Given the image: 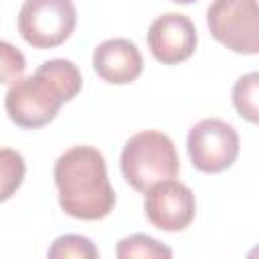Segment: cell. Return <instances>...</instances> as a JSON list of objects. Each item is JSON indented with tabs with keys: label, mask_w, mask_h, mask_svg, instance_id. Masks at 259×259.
I'll return each mask as SVG.
<instances>
[{
	"label": "cell",
	"mask_w": 259,
	"mask_h": 259,
	"mask_svg": "<svg viewBox=\"0 0 259 259\" xmlns=\"http://www.w3.org/2000/svg\"><path fill=\"white\" fill-rule=\"evenodd\" d=\"M172 2H176V4H190V2H196V0H172Z\"/></svg>",
	"instance_id": "cell-15"
},
{
	"label": "cell",
	"mask_w": 259,
	"mask_h": 259,
	"mask_svg": "<svg viewBox=\"0 0 259 259\" xmlns=\"http://www.w3.org/2000/svg\"><path fill=\"white\" fill-rule=\"evenodd\" d=\"M55 184L61 208L81 221L105 219L115 206L105 158L97 148L73 146L55 162Z\"/></svg>",
	"instance_id": "cell-1"
},
{
	"label": "cell",
	"mask_w": 259,
	"mask_h": 259,
	"mask_svg": "<svg viewBox=\"0 0 259 259\" xmlns=\"http://www.w3.org/2000/svg\"><path fill=\"white\" fill-rule=\"evenodd\" d=\"M144 208L148 221L156 229L176 233V231H184L194 221L196 200L186 184L168 178L154 184L146 192Z\"/></svg>",
	"instance_id": "cell-7"
},
{
	"label": "cell",
	"mask_w": 259,
	"mask_h": 259,
	"mask_svg": "<svg viewBox=\"0 0 259 259\" xmlns=\"http://www.w3.org/2000/svg\"><path fill=\"white\" fill-rule=\"evenodd\" d=\"M0 166H2V200H8L10 194L22 184L24 160L18 152L4 148L0 152Z\"/></svg>",
	"instance_id": "cell-13"
},
{
	"label": "cell",
	"mask_w": 259,
	"mask_h": 259,
	"mask_svg": "<svg viewBox=\"0 0 259 259\" xmlns=\"http://www.w3.org/2000/svg\"><path fill=\"white\" fill-rule=\"evenodd\" d=\"M0 49H2V83H6V85L16 83L26 67L24 57L18 49H14L6 40L0 45Z\"/></svg>",
	"instance_id": "cell-14"
},
{
	"label": "cell",
	"mask_w": 259,
	"mask_h": 259,
	"mask_svg": "<svg viewBox=\"0 0 259 259\" xmlns=\"http://www.w3.org/2000/svg\"><path fill=\"white\" fill-rule=\"evenodd\" d=\"M206 24L214 40L239 55H259V0H212Z\"/></svg>",
	"instance_id": "cell-4"
},
{
	"label": "cell",
	"mask_w": 259,
	"mask_h": 259,
	"mask_svg": "<svg viewBox=\"0 0 259 259\" xmlns=\"http://www.w3.org/2000/svg\"><path fill=\"white\" fill-rule=\"evenodd\" d=\"M190 162L204 174H219L233 166L239 156V134L219 117H208L194 123L186 138Z\"/></svg>",
	"instance_id": "cell-6"
},
{
	"label": "cell",
	"mask_w": 259,
	"mask_h": 259,
	"mask_svg": "<svg viewBox=\"0 0 259 259\" xmlns=\"http://www.w3.org/2000/svg\"><path fill=\"white\" fill-rule=\"evenodd\" d=\"M119 166L125 182L138 192H148L154 184L176 178L180 172L174 142L166 134L154 130L140 132L125 142Z\"/></svg>",
	"instance_id": "cell-3"
},
{
	"label": "cell",
	"mask_w": 259,
	"mask_h": 259,
	"mask_svg": "<svg viewBox=\"0 0 259 259\" xmlns=\"http://www.w3.org/2000/svg\"><path fill=\"white\" fill-rule=\"evenodd\" d=\"M51 259H67V257H79V259H97L99 251L91 243V239L81 235H63L55 239V243L49 249Z\"/></svg>",
	"instance_id": "cell-12"
},
{
	"label": "cell",
	"mask_w": 259,
	"mask_h": 259,
	"mask_svg": "<svg viewBox=\"0 0 259 259\" xmlns=\"http://www.w3.org/2000/svg\"><path fill=\"white\" fill-rule=\"evenodd\" d=\"M231 95L237 113L251 123H259V71L239 77Z\"/></svg>",
	"instance_id": "cell-10"
},
{
	"label": "cell",
	"mask_w": 259,
	"mask_h": 259,
	"mask_svg": "<svg viewBox=\"0 0 259 259\" xmlns=\"http://www.w3.org/2000/svg\"><path fill=\"white\" fill-rule=\"evenodd\" d=\"M115 255L119 259H130V257H172V249L162 245L160 241L148 237V235H132L125 237L117 243Z\"/></svg>",
	"instance_id": "cell-11"
},
{
	"label": "cell",
	"mask_w": 259,
	"mask_h": 259,
	"mask_svg": "<svg viewBox=\"0 0 259 259\" xmlns=\"http://www.w3.org/2000/svg\"><path fill=\"white\" fill-rule=\"evenodd\" d=\"M77 8L73 0H24L18 12V32L32 49L63 45L75 30Z\"/></svg>",
	"instance_id": "cell-5"
},
{
	"label": "cell",
	"mask_w": 259,
	"mask_h": 259,
	"mask_svg": "<svg viewBox=\"0 0 259 259\" xmlns=\"http://www.w3.org/2000/svg\"><path fill=\"white\" fill-rule=\"evenodd\" d=\"M198 36L188 16L166 12L148 28V47L152 57L162 65H178L192 57Z\"/></svg>",
	"instance_id": "cell-8"
},
{
	"label": "cell",
	"mask_w": 259,
	"mask_h": 259,
	"mask_svg": "<svg viewBox=\"0 0 259 259\" xmlns=\"http://www.w3.org/2000/svg\"><path fill=\"white\" fill-rule=\"evenodd\" d=\"M83 79L73 61H45L32 75L10 85L4 107L8 117L26 130L42 127L55 119L61 105L81 91Z\"/></svg>",
	"instance_id": "cell-2"
},
{
	"label": "cell",
	"mask_w": 259,
	"mask_h": 259,
	"mask_svg": "<svg viewBox=\"0 0 259 259\" xmlns=\"http://www.w3.org/2000/svg\"><path fill=\"white\" fill-rule=\"evenodd\" d=\"M93 69L103 81L111 85H125L142 75L144 59L132 40L107 38L93 51Z\"/></svg>",
	"instance_id": "cell-9"
}]
</instances>
